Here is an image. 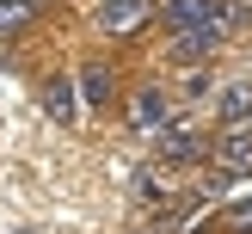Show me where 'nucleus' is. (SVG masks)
Here are the masks:
<instances>
[{
    "label": "nucleus",
    "instance_id": "0eeeda50",
    "mask_svg": "<svg viewBox=\"0 0 252 234\" xmlns=\"http://www.w3.org/2000/svg\"><path fill=\"white\" fill-rule=\"evenodd\" d=\"M37 19V0H0V37H19Z\"/></svg>",
    "mask_w": 252,
    "mask_h": 234
},
{
    "label": "nucleus",
    "instance_id": "9d476101",
    "mask_svg": "<svg viewBox=\"0 0 252 234\" xmlns=\"http://www.w3.org/2000/svg\"><path fill=\"white\" fill-rule=\"evenodd\" d=\"M228 222H234V228H252V197H246V203H234V209H228Z\"/></svg>",
    "mask_w": 252,
    "mask_h": 234
},
{
    "label": "nucleus",
    "instance_id": "39448f33",
    "mask_svg": "<svg viewBox=\"0 0 252 234\" xmlns=\"http://www.w3.org/2000/svg\"><path fill=\"white\" fill-rule=\"evenodd\" d=\"M43 111H49L56 123H74V111H80L74 86H68V80H43Z\"/></svg>",
    "mask_w": 252,
    "mask_h": 234
},
{
    "label": "nucleus",
    "instance_id": "20e7f679",
    "mask_svg": "<svg viewBox=\"0 0 252 234\" xmlns=\"http://www.w3.org/2000/svg\"><path fill=\"white\" fill-rule=\"evenodd\" d=\"M129 117H135V130H160V123H166V93H160V86H142L135 105H129Z\"/></svg>",
    "mask_w": 252,
    "mask_h": 234
},
{
    "label": "nucleus",
    "instance_id": "423d86ee",
    "mask_svg": "<svg viewBox=\"0 0 252 234\" xmlns=\"http://www.w3.org/2000/svg\"><path fill=\"white\" fill-rule=\"evenodd\" d=\"M216 111H221V123H246V117H252V80H234L228 93H221Z\"/></svg>",
    "mask_w": 252,
    "mask_h": 234
},
{
    "label": "nucleus",
    "instance_id": "1a4fd4ad",
    "mask_svg": "<svg viewBox=\"0 0 252 234\" xmlns=\"http://www.w3.org/2000/svg\"><path fill=\"white\" fill-rule=\"evenodd\" d=\"M221 37H209V31H179V56L185 62H197V56H209V49H216Z\"/></svg>",
    "mask_w": 252,
    "mask_h": 234
},
{
    "label": "nucleus",
    "instance_id": "6e6552de",
    "mask_svg": "<svg viewBox=\"0 0 252 234\" xmlns=\"http://www.w3.org/2000/svg\"><path fill=\"white\" fill-rule=\"evenodd\" d=\"M80 93H86V105H111V68H105V62H86Z\"/></svg>",
    "mask_w": 252,
    "mask_h": 234
},
{
    "label": "nucleus",
    "instance_id": "f257e3e1",
    "mask_svg": "<svg viewBox=\"0 0 252 234\" xmlns=\"http://www.w3.org/2000/svg\"><path fill=\"white\" fill-rule=\"evenodd\" d=\"M234 19H240V6H228V0H172L166 6L172 31H209V37H221Z\"/></svg>",
    "mask_w": 252,
    "mask_h": 234
},
{
    "label": "nucleus",
    "instance_id": "7ed1b4c3",
    "mask_svg": "<svg viewBox=\"0 0 252 234\" xmlns=\"http://www.w3.org/2000/svg\"><path fill=\"white\" fill-rule=\"evenodd\" d=\"M148 12H154V0H111V6L98 12V25H105V31H135Z\"/></svg>",
    "mask_w": 252,
    "mask_h": 234
},
{
    "label": "nucleus",
    "instance_id": "f03ea898",
    "mask_svg": "<svg viewBox=\"0 0 252 234\" xmlns=\"http://www.w3.org/2000/svg\"><path fill=\"white\" fill-rule=\"evenodd\" d=\"M154 148H160V160H197V154H203V135H197L191 123H160Z\"/></svg>",
    "mask_w": 252,
    "mask_h": 234
}]
</instances>
